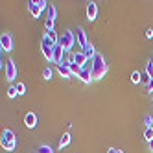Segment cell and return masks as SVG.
<instances>
[{"label": "cell", "instance_id": "6", "mask_svg": "<svg viewBox=\"0 0 153 153\" xmlns=\"http://www.w3.org/2000/svg\"><path fill=\"white\" fill-rule=\"evenodd\" d=\"M96 17H98V6L94 2H87V19L92 22V20H96Z\"/></svg>", "mask_w": 153, "mask_h": 153}, {"label": "cell", "instance_id": "24", "mask_svg": "<svg viewBox=\"0 0 153 153\" xmlns=\"http://www.w3.org/2000/svg\"><path fill=\"white\" fill-rule=\"evenodd\" d=\"M144 138H146L148 142H151V140H153V127H148V129H146V133H144Z\"/></svg>", "mask_w": 153, "mask_h": 153}, {"label": "cell", "instance_id": "3", "mask_svg": "<svg viewBox=\"0 0 153 153\" xmlns=\"http://www.w3.org/2000/svg\"><path fill=\"white\" fill-rule=\"evenodd\" d=\"M53 46H56V45H53V42L46 35L42 37V41H41V50H42V56H45L48 61H53Z\"/></svg>", "mask_w": 153, "mask_h": 153}, {"label": "cell", "instance_id": "21", "mask_svg": "<svg viewBox=\"0 0 153 153\" xmlns=\"http://www.w3.org/2000/svg\"><path fill=\"white\" fill-rule=\"evenodd\" d=\"M131 81H133V83H140V81H142V76H140L138 70H135L133 74H131Z\"/></svg>", "mask_w": 153, "mask_h": 153}, {"label": "cell", "instance_id": "26", "mask_svg": "<svg viewBox=\"0 0 153 153\" xmlns=\"http://www.w3.org/2000/svg\"><path fill=\"white\" fill-rule=\"evenodd\" d=\"M19 94V91H17V87H9V89H7V96L9 98H15Z\"/></svg>", "mask_w": 153, "mask_h": 153}, {"label": "cell", "instance_id": "32", "mask_svg": "<svg viewBox=\"0 0 153 153\" xmlns=\"http://www.w3.org/2000/svg\"><path fill=\"white\" fill-rule=\"evenodd\" d=\"M146 37H148V39H153V30H151V28L146 30Z\"/></svg>", "mask_w": 153, "mask_h": 153}, {"label": "cell", "instance_id": "8", "mask_svg": "<svg viewBox=\"0 0 153 153\" xmlns=\"http://www.w3.org/2000/svg\"><path fill=\"white\" fill-rule=\"evenodd\" d=\"M63 46L61 45H56L53 46V63H57V65H61V63H65L63 61Z\"/></svg>", "mask_w": 153, "mask_h": 153}, {"label": "cell", "instance_id": "12", "mask_svg": "<svg viewBox=\"0 0 153 153\" xmlns=\"http://www.w3.org/2000/svg\"><path fill=\"white\" fill-rule=\"evenodd\" d=\"M57 72H59V74L63 76V78H67V79H68V78H72V76H74L68 65H57Z\"/></svg>", "mask_w": 153, "mask_h": 153}, {"label": "cell", "instance_id": "27", "mask_svg": "<svg viewBox=\"0 0 153 153\" xmlns=\"http://www.w3.org/2000/svg\"><path fill=\"white\" fill-rule=\"evenodd\" d=\"M144 124H146V129L153 126V118H151L149 114H146V116H144Z\"/></svg>", "mask_w": 153, "mask_h": 153}, {"label": "cell", "instance_id": "22", "mask_svg": "<svg viewBox=\"0 0 153 153\" xmlns=\"http://www.w3.org/2000/svg\"><path fill=\"white\" fill-rule=\"evenodd\" d=\"M56 17H57V9L53 7V6H50V7H48V19L56 20Z\"/></svg>", "mask_w": 153, "mask_h": 153}, {"label": "cell", "instance_id": "29", "mask_svg": "<svg viewBox=\"0 0 153 153\" xmlns=\"http://www.w3.org/2000/svg\"><path fill=\"white\" fill-rule=\"evenodd\" d=\"M45 26H46V30H53V20L52 19H46L45 20Z\"/></svg>", "mask_w": 153, "mask_h": 153}, {"label": "cell", "instance_id": "28", "mask_svg": "<svg viewBox=\"0 0 153 153\" xmlns=\"http://www.w3.org/2000/svg\"><path fill=\"white\" fill-rule=\"evenodd\" d=\"M15 87H17V91H19V94H24V92H26V85H24V83H17Z\"/></svg>", "mask_w": 153, "mask_h": 153}, {"label": "cell", "instance_id": "7", "mask_svg": "<svg viewBox=\"0 0 153 153\" xmlns=\"http://www.w3.org/2000/svg\"><path fill=\"white\" fill-rule=\"evenodd\" d=\"M74 63L78 65V67H81V68H83L85 65L89 63V57H87L85 53H83V50H81V52H76V53H74Z\"/></svg>", "mask_w": 153, "mask_h": 153}, {"label": "cell", "instance_id": "23", "mask_svg": "<svg viewBox=\"0 0 153 153\" xmlns=\"http://www.w3.org/2000/svg\"><path fill=\"white\" fill-rule=\"evenodd\" d=\"M37 153H53V151H52V148H50V146H46V144H42V146H39Z\"/></svg>", "mask_w": 153, "mask_h": 153}, {"label": "cell", "instance_id": "31", "mask_svg": "<svg viewBox=\"0 0 153 153\" xmlns=\"http://www.w3.org/2000/svg\"><path fill=\"white\" fill-rule=\"evenodd\" d=\"M37 4H39V7H41V9H46V7H50V4L46 2V0H39Z\"/></svg>", "mask_w": 153, "mask_h": 153}, {"label": "cell", "instance_id": "14", "mask_svg": "<svg viewBox=\"0 0 153 153\" xmlns=\"http://www.w3.org/2000/svg\"><path fill=\"white\" fill-rule=\"evenodd\" d=\"M0 140H6V142H13L15 140V133L11 129H4L2 131V137H0Z\"/></svg>", "mask_w": 153, "mask_h": 153}, {"label": "cell", "instance_id": "11", "mask_svg": "<svg viewBox=\"0 0 153 153\" xmlns=\"http://www.w3.org/2000/svg\"><path fill=\"white\" fill-rule=\"evenodd\" d=\"M28 9H30V13L33 15V19H39V15H41V11H42V9L39 7V4L33 2V0H31V2H28Z\"/></svg>", "mask_w": 153, "mask_h": 153}, {"label": "cell", "instance_id": "19", "mask_svg": "<svg viewBox=\"0 0 153 153\" xmlns=\"http://www.w3.org/2000/svg\"><path fill=\"white\" fill-rule=\"evenodd\" d=\"M52 76H53V70H52L50 67H46L45 70H42V78H45L46 81H50V79H52Z\"/></svg>", "mask_w": 153, "mask_h": 153}, {"label": "cell", "instance_id": "30", "mask_svg": "<svg viewBox=\"0 0 153 153\" xmlns=\"http://www.w3.org/2000/svg\"><path fill=\"white\" fill-rule=\"evenodd\" d=\"M146 89H148V91L153 94V78H149V79H148V83H146Z\"/></svg>", "mask_w": 153, "mask_h": 153}, {"label": "cell", "instance_id": "18", "mask_svg": "<svg viewBox=\"0 0 153 153\" xmlns=\"http://www.w3.org/2000/svg\"><path fill=\"white\" fill-rule=\"evenodd\" d=\"M68 144H70V135H68V133H65V135L59 138V148L63 149L65 146H68Z\"/></svg>", "mask_w": 153, "mask_h": 153}, {"label": "cell", "instance_id": "33", "mask_svg": "<svg viewBox=\"0 0 153 153\" xmlns=\"http://www.w3.org/2000/svg\"><path fill=\"white\" fill-rule=\"evenodd\" d=\"M116 151H118V149H114V148H109V149H107V153H116Z\"/></svg>", "mask_w": 153, "mask_h": 153}, {"label": "cell", "instance_id": "17", "mask_svg": "<svg viewBox=\"0 0 153 153\" xmlns=\"http://www.w3.org/2000/svg\"><path fill=\"white\" fill-rule=\"evenodd\" d=\"M0 144H2V148L6 149V151H13L15 149V146H17V142L13 140V142H6V140H0Z\"/></svg>", "mask_w": 153, "mask_h": 153}, {"label": "cell", "instance_id": "2", "mask_svg": "<svg viewBox=\"0 0 153 153\" xmlns=\"http://www.w3.org/2000/svg\"><path fill=\"white\" fill-rule=\"evenodd\" d=\"M74 42H76V37H74V33H72L70 30H65L63 33L59 35V45L63 46L65 52L70 53V50H72V46H74Z\"/></svg>", "mask_w": 153, "mask_h": 153}, {"label": "cell", "instance_id": "5", "mask_svg": "<svg viewBox=\"0 0 153 153\" xmlns=\"http://www.w3.org/2000/svg\"><path fill=\"white\" fill-rule=\"evenodd\" d=\"M6 78H7L9 81H13V79L17 78V67H15V63H13L11 59L6 63Z\"/></svg>", "mask_w": 153, "mask_h": 153}, {"label": "cell", "instance_id": "4", "mask_svg": "<svg viewBox=\"0 0 153 153\" xmlns=\"http://www.w3.org/2000/svg\"><path fill=\"white\" fill-rule=\"evenodd\" d=\"M0 46H2L4 52H11L13 50V39L9 33H2L0 35Z\"/></svg>", "mask_w": 153, "mask_h": 153}, {"label": "cell", "instance_id": "35", "mask_svg": "<svg viewBox=\"0 0 153 153\" xmlns=\"http://www.w3.org/2000/svg\"><path fill=\"white\" fill-rule=\"evenodd\" d=\"M116 153H124V151H122V149H118V151H116Z\"/></svg>", "mask_w": 153, "mask_h": 153}, {"label": "cell", "instance_id": "10", "mask_svg": "<svg viewBox=\"0 0 153 153\" xmlns=\"http://www.w3.org/2000/svg\"><path fill=\"white\" fill-rule=\"evenodd\" d=\"M24 124H26V127L33 129V127L37 126V116H35L33 113H26V116H24Z\"/></svg>", "mask_w": 153, "mask_h": 153}, {"label": "cell", "instance_id": "36", "mask_svg": "<svg viewBox=\"0 0 153 153\" xmlns=\"http://www.w3.org/2000/svg\"><path fill=\"white\" fill-rule=\"evenodd\" d=\"M151 102H153V94H151Z\"/></svg>", "mask_w": 153, "mask_h": 153}, {"label": "cell", "instance_id": "15", "mask_svg": "<svg viewBox=\"0 0 153 153\" xmlns=\"http://www.w3.org/2000/svg\"><path fill=\"white\" fill-rule=\"evenodd\" d=\"M83 53H85V56L89 57V59H94V56H96V50H94V46L91 45V42H89V46H87V48H83Z\"/></svg>", "mask_w": 153, "mask_h": 153}, {"label": "cell", "instance_id": "9", "mask_svg": "<svg viewBox=\"0 0 153 153\" xmlns=\"http://www.w3.org/2000/svg\"><path fill=\"white\" fill-rule=\"evenodd\" d=\"M78 45H79L81 48H87V46H89L87 33H85V30H83V28H78Z\"/></svg>", "mask_w": 153, "mask_h": 153}, {"label": "cell", "instance_id": "20", "mask_svg": "<svg viewBox=\"0 0 153 153\" xmlns=\"http://www.w3.org/2000/svg\"><path fill=\"white\" fill-rule=\"evenodd\" d=\"M146 74L149 76V78H153V59H149L146 63Z\"/></svg>", "mask_w": 153, "mask_h": 153}, {"label": "cell", "instance_id": "16", "mask_svg": "<svg viewBox=\"0 0 153 153\" xmlns=\"http://www.w3.org/2000/svg\"><path fill=\"white\" fill-rule=\"evenodd\" d=\"M46 37L53 42V45H59V37H57V33L53 30H46Z\"/></svg>", "mask_w": 153, "mask_h": 153}, {"label": "cell", "instance_id": "13", "mask_svg": "<svg viewBox=\"0 0 153 153\" xmlns=\"http://www.w3.org/2000/svg\"><path fill=\"white\" fill-rule=\"evenodd\" d=\"M78 78H79L83 83H91V81H92V72H91L89 68H81V72H79Z\"/></svg>", "mask_w": 153, "mask_h": 153}, {"label": "cell", "instance_id": "1", "mask_svg": "<svg viewBox=\"0 0 153 153\" xmlns=\"http://www.w3.org/2000/svg\"><path fill=\"white\" fill-rule=\"evenodd\" d=\"M107 74V63L102 53H96L92 59V79H102Z\"/></svg>", "mask_w": 153, "mask_h": 153}, {"label": "cell", "instance_id": "34", "mask_svg": "<svg viewBox=\"0 0 153 153\" xmlns=\"http://www.w3.org/2000/svg\"><path fill=\"white\" fill-rule=\"evenodd\" d=\"M149 151H151V153H153V140H151V142H149Z\"/></svg>", "mask_w": 153, "mask_h": 153}, {"label": "cell", "instance_id": "25", "mask_svg": "<svg viewBox=\"0 0 153 153\" xmlns=\"http://www.w3.org/2000/svg\"><path fill=\"white\" fill-rule=\"evenodd\" d=\"M70 67V70H72V74H76V76H79V72H81V67H78L76 63H72V65H68Z\"/></svg>", "mask_w": 153, "mask_h": 153}]
</instances>
